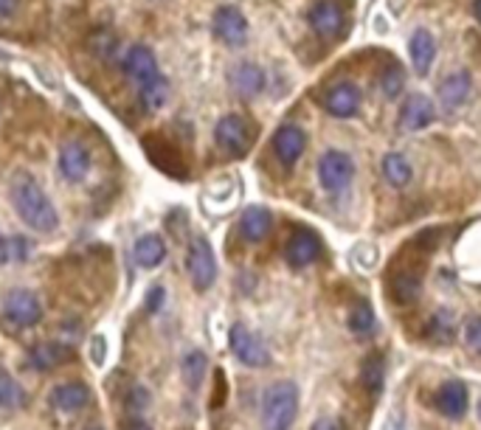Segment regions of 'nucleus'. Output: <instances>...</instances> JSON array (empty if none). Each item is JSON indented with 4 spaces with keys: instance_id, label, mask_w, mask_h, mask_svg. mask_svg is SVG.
Here are the masks:
<instances>
[{
    "instance_id": "f257e3e1",
    "label": "nucleus",
    "mask_w": 481,
    "mask_h": 430,
    "mask_svg": "<svg viewBox=\"0 0 481 430\" xmlns=\"http://www.w3.org/2000/svg\"><path fill=\"white\" fill-rule=\"evenodd\" d=\"M9 194H12V206L17 211V217L34 228L40 234H51L60 225V214H56L51 197L45 194V189L28 175V171H17L9 183Z\"/></svg>"
},
{
    "instance_id": "f03ea898",
    "label": "nucleus",
    "mask_w": 481,
    "mask_h": 430,
    "mask_svg": "<svg viewBox=\"0 0 481 430\" xmlns=\"http://www.w3.org/2000/svg\"><path fill=\"white\" fill-rule=\"evenodd\" d=\"M296 414H299V388L290 380L273 383L262 396V427L290 430Z\"/></svg>"
},
{
    "instance_id": "7ed1b4c3",
    "label": "nucleus",
    "mask_w": 481,
    "mask_h": 430,
    "mask_svg": "<svg viewBox=\"0 0 481 430\" xmlns=\"http://www.w3.org/2000/svg\"><path fill=\"white\" fill-rule=\"evenodd\" d=\"M144 152H147L150 163L158 166L163 175L175 178V181H186L189 178V166L183 161V152L175 147L172 141H166L161 135H147L144 138Z\"/></svg>"
},
{
    "instance_id": "20e7f679",
    "label": "nucleus",
    "mask_w": 481,
    "mask_h": 430,
    "mask_svg": "<svg viewBox=\"0 0 481 430\" xmlns=\"http://www.w3.org/2000/svg\"><path fill=\"white\" fill-rule=\"evenodd\" d=\"M186 270H189V279L197 290H209L217 279V259H214V250L209 245V239L197 237L191 239L189 245V253H186Z\"/></svg>"
},
{
    "instance_id": "39448f33",
    "label": "nucleus",
    "mask_w": 481,
    "mask_h": 430,
    "mask_svg": "<svg viewBox=\"0 0 481 430\" xmlns=\"http://www.w3.org/2000/svg\"><path fill=\"white\" fill-rule=\"evenodd\" d=\"M214 141L225 155L242 158L250 150L253 135H250V127L242 116H222L214 127Z\"/></svg>"
},
{
    "instance_id": "423d86ee",
    "label": "nucleus",
    "mask_w": 481,
    "mask_h": 430,
    "mask_svg": "<svg viewBox=\"0 0 481 430\" xmlns=\"http://www.w3.org/2000/svg\"><path fill=\"white\" fill-rule=\"evenodd\" d=\"M229 343H231V352L237 355L240 363L250 366V368H265L270 363V352L262 343L260 335H253L248 327L242 324H234L231 332H229Z\"/></svg>"
},
{
    "instance_id": "0eeeda50",
    "label": "nucleus",
    "mask_w": 481,
    "mask_h": 430,
    "mask_svg": "<svg viewBox=\"0 0 481 430\" xmlns=\"http://www.w3.org/2000/svg\"><path fill=\"white\" fill-rule=\"evenodd\" d=\"M4 315H6L9 324H15L20 329H28V327L40 324L43 304H40V298L32 290H23V287H17V290H12L4 298Z\"/></svg>"
},
{
    "instance_id": "6e6552de",
    "label": "nucleus",
    "mask_w": 481,
    "mask_h": 430,
    "mask_svg": "<svg viewBox=\"0 0 481 430\" xmlns=\"http://www.w3.org/2000/svg\"><path fill=\"white\" fill-rule=\"evenodd\" d=\"M352 175H355V163L347 152L332 150L319 161V178L327 191H344L349 186Z\"/></svg>"
},
{
    "instance_id": "1a4fd4ad",
    "label": "nucleus",
    "mask_w": 481,
    "mask_h": 430,
    "mask_svg": "<svg viewBox=\"0 0 481 430\" xmlns=\"http://www.w3.org/2000/svg\"><path fill=\"white\" fill-rule=\"evenodd\" d=\"M211 28H214V37L231 48H240L248 40V20L242 17L237 6H220Z\"/></svg>"
},
{
    "instance_id": "9d476101",
    "label": "nucleus",
    "mask_w": 481,
    "mask_h": 430,
    "mask_svg": "<svg viewBox=\"0 0 481 430\" xmlns=\"http://www.w3.org/2000/svg\"><path fill=\"white\" fill-rule=\"evenodd\" d=\"M122 71H124V76H127L133 84H138V88H141V84L152 82L155 76H161L155 54H152V48H147V45H133V48L124 54Z\"/></svg>"
},
{
    "instance_id": "9b49d317",
    "label": "nucleus",
    "mask_w": 481,
    "mask_h": 430,
    "mask_svg": "<svg viewBox=\"0 0 481 430\" xmlns=\"http://www.w3.org/2000/svg\"><path fill=\"white\" fill-rule=\"evenodd\" d=\"M56 166H60V175L68 183H79L91 171V150L79 141H68L60 147V161H56Z\"/></svg>"
},
{
    "instance_id": "f8f14e48",
    "label": "nucleus",
    "mask_w": 481,
    "mask_h": 430,
    "mask_svg": "<svg viewBox=\"0 0 481 430\" xmlns=\"http://www.w3.org/2000/svg\"><path fill=\"white\" fill-rule=\"evenodd\" d=\"M307 20H309V25H313V32L324 40H332V37L341 34L344 23H347L344 9L338 4H332V0H319V4L309 9Z\"/></svg>"
},
{
    "instance_id": "ddd939ff",
    "label": "nucleus",
    "mask_w": 481,
    "mask_h": 430,
    "mask_svg": "<svg viewBox=\"0 0 481 430\" xmlns=\"http://www.w3.org/2000/svg\"><path fill=\"white\" fill-rule=\"evenodd\" d=\"M319 256H321V239L319 234L307 231V228H299L285 245V259L290 268H307V265H313Z\"/></svg>"
},
{
    "instance_id": "4468645a",
    "label": "nucleus",
    "mask_w": 481,
    "mask_h": 430,
    "mask_svg": "<svg viewBox=\"0 0 481 430\" xmlns=\"http://www.w3.org/2000/svg\"><path fill=\"white\" fill-rule=\"evenodd\" d=\"M358 107H360V91H358V84H352V82L332 84V88L327 91V96H324V110L335 119L355 116Z\"/></svg>"
},
{
    "instance_id": "2eb2a0df",
    "label": "nucleus",
    "mask_w": 481,
    "mask_h": 430,
    "mask_svg": "<svg viewBox=\"0 0 481 430\" xmlns=\"http://www.w3.org/2000/svg\"><path fill=\"white\" fill-rule=\"evenodd\" d=\"M437 119V107L428 96H408L403 110H400V127L406 132H414V130H422V127H428L431 122Z\"/></svg>"
},
{
    "instance_id": "dca6fc26",
    "label": "nucleus",
    "mask_w": 481,
    "mask_h": 430,
    "mask_svg": "<svg viewBox=\"0 0 481 430\" xmlns=\"http://www.w3.org/2000/svg\"><path fill=\"white\" fill-rule=\"evenodd\" d=\"M307 147V138L301 132V127L296 124H285V127H279L276 135H273V150H276V158L285 163V166H293L301 152Z\"/></svg>"
},
{
    "instance_id": "f3484780",
    "label": "nucleus",
    "mask_w": 481,
    "mask_h": 430,
    "mask_svg": "<svg viewBox=\"0 0 481 430\" xmlns=\"http://www.w3.org/2000/svg\"><path fill=\"white\" fill-rule=\"evenodd\" d=\"M51 406L56 408V411H63V414H76V411H82L84 406L91 403V388L84 386V383H76V380H71V383H60L54 391H51Z\"/></svg>"
},
{
    "instance_id": "a211bd4d",
    "label": "nucleus",
    "mask_w": 481,
    "mask_h": 430,
    "mask_svg": "<svg viewBox=\"0 0 481 430\" xmlns=\"http://www.w3.org/2000/svg\"><path fill=\"white\" fill-rule=\"evenodd\" d=\"M470 73L467 71H456V73H450L442 84H439V102L447 112H454L456 107H462L470 96Z\"/></svg>"
},
{
    "instance_id": "6ab92c4d",
    "label": "nucleus",
    "mask_w": 481,
    "mask_h": 430,
    "mask_svg": "<svg viewBox=\"0 0 481 430\" xmlns=\"http://www.w3.org/2000/svg\"><path fill=\"white\" fill-rule=\"evenodd\" d=\"M270 228H273V217L268 209L262 206H250L242 211L240 217V234L248 239V242H262L268 234H270Z\"/></svg>"
},
{
    "instance_id": "aec40b11",
    "label": "nucleus",
    "mask_w": 481,
    "mask_h": 430,
    "mask_svg": "<svg viewBox=\"0 0 481 430\" xmlns=\"http://www.w3.org/2000/svg\"><path fill=\"white\" fill-rule=\"evenodd\" d=\"M437 408H439L445 416H450V419L465 416V411H467V388H465V383L447 380V383L439 388V394H437Z\"/></svg>"
},
{
    "instance_id": "412c9836",
    "label": "nucleus",
    "mask_w": 481,
    "mask_h": 430,
    "mask_svg": "<svg viewBox=\"0 0 481 430\" xmlns=\"http://www.w3.org/2000/svg\"><path fill=\"white\" fill-rule=\"evenodd\" d=\"M411 63H414V71L419 76H426L434 65V56H437V43L431 37V32H426V28H417V32L411 34Z\"/></svg>"
},
{
    "instance_id": "4be33fe9",
    "label": "nucleus",
    "mask_w": 481,
    "mask_h": 430,
    "mask_svg": "<svg viewBox=\"0 0 481 430\" xmlns=\"http://www.w3.org/2000/svg\"><path fill=\"white\" fill-rule=\"evenodd\" d=\"M133 259H135V265H141L144 270L158 268V265L166 259V242H163V237H158V234H144V237H141V239L133 245Z\"/></svg>"
},
{
    "instance_id": "5701e85b",
    "label": "nucleus",
    "mask_w": 481,
    "mask_h": 430,
    "mask_svg": "<svg viewBox=\"0 0 481 430\" xmlns=\"http://www.w3.org/2000/svg\"><path fill=\"white\" fill-rule=\"evenodd\" d=\"M71 357V349L63 347V343H37V347L28 352V363H32L37 371H54V368H60L65 360Z\"/></svg>"
},
{
    "instance_id": "b1692460",
    "label": "nucleus",
    "mask_w": 481,
    "mask_h": 430,
    "mask_svg": "<svg viewBox=\"0 0 481 430\" xmlns=\"http://www.w3.org/2000/svg\"><path fill=\"white\" fill-rule=\"evenodd\" d=\"M229 79H231V84H234V91H237L240 96H245V99L257 96V93L265 88V73H262L257 65H253V63L237 65Z\"/></svg>"
},
{
    "instance_id": "393cba45",
    "label": "nucleus",
    "mask_w": 481,
    "mask_h": 430,
    "mask_svg": "<svg viewBox=\"0 0 481 430\" xmlns=\"http://www.w3.org/2000/svg\"><path fill=\"white\" fill-rule=\"evenodd\" d=\"M166 99H169V79L163 73L138 88V102L144 107V112H158L166 104Z\"/></svg>"
},
{
    "instance_id": "a878e982",
    "label": "nucleus",
    "mask_w": 481,
    "mask_h": 430,
    "mask_svg": "<svg viewBox=\"0 0 481 430\" xmlns=\"http://www.w3.org/2000/svg\"><path fill=\"white\" fill-rule=\"evenodd\" d=\"M422 293V284H419V276L414 273H398L391 281V296L398 304H411L417 301Z\"/></svg>"
},
{
    "instance_id": "bb28decb",
    "label": "nucleus",
    "mask_w": 481,
    "mask_h": 430,
    "mask_svg": "<svg viewBox=\"0 0 481 430\" xmlns=\"http://www.w3.org/2000/svg\"><path fill=\"white\" fill-rule=\"evenodd\" d=\"M383 175H386V181L391 183V186H406L408 181H411V166H408V161L403 158V155H398V152H391V155H386V161H383Z\"/></svg>"
},
{
    "instance_id": "cd10ccee",
    "label": "nucleus",
    "mask_w": 481,
    "mask_h": 430,
    "mask_svg": "<svg viewBox=\"0 0 481 430\" xmlns=\"http://www.w3.org/2000/svg\"><path fill=\"white\" fill-rule=\"evenodd\" d=\"M349 329L358 335V337H369L375 332V309L372 304L360 301L352 312H349Z\"/></svg>"
},
{
    "instance_id": "c85d7f7f",
    "label": "nucleus",
    "mask_w": 481,
    "mask_h": 430,
    "mask_svg": "<svg viewBox=\"0 0 481 430\" xmlns=\"http://www.w3.org/2000/svg\"><path fill=\"white\" fill-rule=\"evenodd\" d=\"M181 368H183L186 386H189V388H201L203 375H206V355H203V352H189V355L183 357Z\"/></svg>"
},
{
    "instance_id": "c756f323",
    "label": "nucleus",
    "mask_w": 481,
    "mask_h": 430,
    "mask_svg": "<svg viewBox=\"0 0 481 430\" xmlns=\"http://www.w3.org/2000/svg\"><path fill=\"white\" fill-rule=\"evenodd\" d=\"M25 256H28V239L23 237L0 239V265H17Z\"/></svg>"
},
{
    "instance_id": "7c9ffc66",
    "label": "nucleus",
    "mask_w": 481,
    "mask_h": 430,
    "mask_svg": "<svg viewBox=\"0 0 481 430\" xmlns=\"http://www.w3.org/2000/svg\"><path fill=\"white\" fill-rule=\"evenodd\" d=\"M23 399H25V394H23V388L6 375L4 368H0V406H23Z\"/></svg>"
},
{
    "instance_id": "2f4dec72",
    "label": "nucleus",
    "mask_w": 481,
    "mask_h": 430,
    "mask_svg": "<svg viewBox=\"0 0 481 430\" xmlns=\"http://www.w3.org/2000/svg\"><path fill=\"white\" fill-rule=\"evenodd\" d=\"M383 360L380 357H375V360H366V366H363V386H366V391L369 394H380V388H383Z\"/></svg>"
},
{
    "instance_id": "473e14b6",
    "label": "nucleus",
    "mask_w": 481,
    "mask_h": 430,
    "mask_svg": "<svg viewBox=\"0 0 481 430\" xmlns=\"http://www.w3.org/2000/svg\"><path fill=\"white\" fill-rule=\"evenodd\" d=\"M380 84H383V93H386L388 99L400 96L403 84H406V73H403V68H400L398 63L388 65V68H386V73H383V79H380Z\"/></svg>"
},
{
    "instance_id": "72a5a7b5",
    "label": "nucleus",
    "mask_w": 481,
    "mask_h": 430,
    "mask_svg": "<svg viewBox=\"0 0 481 430\" xmlns=\"http://www.w3.org/2000/svg\"><path fill=\"white\" fill-rule=\"evenodd\" d=\"M465 340L470 343L476 352H481V315H476V318H470L465 324Z\"/></svg>"
},
{
    "instance_id": "f704fd0d",
    "label": "nucleus",
    "mask_w": 481,
    "mask_h": 430,
    "mask_svg": "<svg viewBox=\"0 0 481 430\" xmlns=\"http://www.w3.org/2000/svg\"><path fill=\"white\" fill-rule=\"evenodd\" d=\"M375 259H378V250H375L372 245H360V248L355 250V262H358L363 270H366V268H372Z\"/></svg>"
},
{
    "instance_id": "c9c22d12",
    "label": "nucleus",
    "mask_w": 481,
    "mask_h": 430,
    "mask_svg": "<svg viewBox=\"0 0 481 430\" xmlns=\"http://www.w3.org/2000/svg\"><path fill=\"white\" fill-rule=\"evenodd\" d=\"M161 304H163V287H161V284H155L152 290H150V296H147L144 309H147V312H158V309H161Z\"/></svg>"
},
{
    "instance_id": "e433bc0d",
    "label": "nucleus",
    "mask_w": 481,
    "mask_h": 430,
    "mask_svg": "<svg viewBox=\"0 0 481 430\" xmlns=\"http://www.w3.org/2000/svg\"><path fill=\"white\" fill-rule=\"evenodd\" d=\"M20 0H0V20H12L17 15Z\"/></svg>"
},
{
    "instance_id": "4c0bfd02",
    "label": "nucleus",
    "mask_w": 481,
    "mask_h": 430,
    "mask_svg": "<svg viewBox=\"0 0 481 430\" xmlns=\"http://www.w3.org/2000/svg\"><path fill=\"white\" fill-rule=\"evenodd\" d=\"M222 388H225V380H222V371H217V391H214V399H211V406H222Z\"/></svg>"
},
{
    "instance_id": "58836bf2",
    "label": "nucleus",
    "mask_w": 481,
    "mask_h": 430,
    "mask_svg": "<svg viewBox=\"0 0 481 430\" xmlns=\"http://www.w3.org/2000/svg\"><path fill=\"white\" fill-rule=\"evenodd\" d=\"M313 430H344V427L338 425L335 419H319V422L313 425Z\"/></svg>"
},
{
    "instance_id": "ea45409f",
    "label": "nucleus",
    "mask_w": 481,
    "mask_h": 430,
    "mask_svg": "<svg viewBox=\"0 0 481 430\" xmlns=\"http://www.w3.org/2000/svg\"><path fill=\"white\" fill-rule=\"evenodd\" d=\"M93 360H96V363L104 360V340H102V337L93 340Z\"/></svg>"
},
{
    "instance_id": "a19ab883",
    "label": "nucleus",
    "mask_w": 481,
    "mask_h": 430,
    "mask_svg": "<svg viewBox=\"0 0 481 430\" xmlns=\"http://www.w3.org/2000/svg\"><path fill=\"white\" fill-rule=\"evenodd\" d=\"M124 430H152V427H150L147 422H130V425H127Z\"/></svg>"
},
{
    "instance_id": "79ce46f5",
    "label": "nucleus",
    "mask_w": 481,
    "mask_h": 430,
    "mask_svg": "<svg viewBox=\"0 0 481 430\" xmlns=\"http://www.w3.org/2000/svg\"><path fill=\"white\" fill-rule=\"evenodd\" d=\"M473 12H476V17H478V23H481V0H476V6H473Z\"/></svg>"
},
{
    "instance_id": "37998d69",
    "label": "nucleus",
    "mask_w": 481,
    "mask_h": 430,
    "mask_svg": "<svg viewBox=\"0 0 481 430\" xmlns=\"http://www.w3.org/2000/svg\"><path fill=\"white\" fill-rule=\"evenodd\" d=\"M88 430H102V427H88Z\"/></svg>"
},
{
    "instance_id": "c03bdc74",
    "label": "nucleus",
    "mask_w": 481,
    "mask_h": 430,
    "mask_svg": "<svg viewBox=\"0 0 481 430\" xmlns=\"http://www.w3.org/2000/svg\"><path fill=\"white\" fill-rule=\"evenodd\" d=\"M478 414H481V406H478Z\"/></svg>"
}]
</instances>
